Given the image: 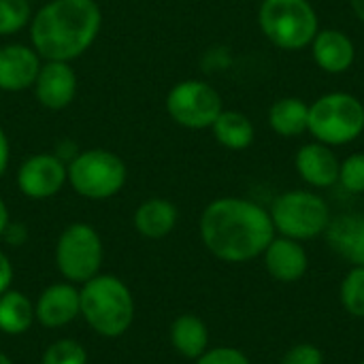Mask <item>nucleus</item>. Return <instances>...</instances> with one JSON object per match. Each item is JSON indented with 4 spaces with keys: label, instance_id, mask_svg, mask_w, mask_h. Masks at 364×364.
I'll use <instances>...</instances> for the list:
<instances>
[{
    "label": "nucleus",
    "instance_id": "obj_17",
    "mask_svg": "<svg viewBox=\"0 0 364 364\" xmlns=\"http://www.w3.org/2000/svg\"><path fill=\"white\" fill-rule=\"evenodd\" d=\"M79 314H81L79 292L68 284L49 286L38 296V303L34 309V316L47 328H60V326L73 322Z\"/></svg>",
    "mask_w": 364,
    "mask_h": 364
},
{
    "label": "nucleus",
    "instance_id": "obj_4",
    "mask_svg": "<svg viewBox=\"0 0 364 364\" xmlns=\"http://www.w3.org/2000/svg\"><path fill=\"white\" fill-rule=\"evenodd\" d=\"M258 26L262 34L284 51L309 47L320 30L318 13L309 0H262Z\"/></svg>",
    "mask_w": 364,
    "mask_h": 364
},
{
    "label": "nucleus",
    "instance_id": "obj_26",
    "mask_svg": "<svg viewBox=\"0 0 364 364\" xmlns=\"http://www.w3.org/2000/svg\"><path fill=\"white\" fill-rule=\"evenodd\" d=\"M337 183L352 194H364V154H352L339 164Z\"/></svg>",
    "mask_w": 364,
    "mask_h": 364
},
{
    "label": "nucleus",
    "instance_id": "obj_15",
    "mask_svg": "<svg viewBox=\"0 0 364 364\" xmlns=\"http://www.w3.org/2000/svg\"><path fill=\"white\" fill-rule=\"evenodd\" d=\"M333 252L352 267H364V213H341L324 232Z\"/></svg>",
    "mask_w": 364,
    "mask_h": 364
},
{
    "label": "nucleus",
    "instance_id": "obj_32",
    "mask_svg": "<svg viewBox=\"0 0 364 364\" xmlns=\"http://www.w3.org/2000/svg\"><path fill=\"white\" fill-rule=\"evenodd\" d=\"M350 6L356 13V17L364 23V0H350Z\"/></svg>",
    "mask_w": 364,
    "mask_h": 364
},
{
    "label": "nucleus",
    "instance_id": "obj_10",
    "mask_svg": "<svg viewBox=\"0 0 364 364\" xmlns=\"http://www.w3.org/2000/svg\"><path fill=\"white\" fill-rule=\"evenodd\" d=\"M68 179V166L55 154H36L28 158L17 171V186L21 194L34 200L58 194Z\"/></svg>",
    "mask_w": 364,
    "mask_h": 364
},
{
    "label": "nucleus",
    "instance_id": "obj_2",
    "mask_svg": "<svg viewBox=\"0 0 364 364\" xmlns=\"http://www.w3.org/2000/svg\"><path fill=\"white\" fill-rule=\"evenodd\" d=\"M102 26L96 0H51L30 21V41L43 60L70 62L85 53Z\"/></svg>",
    "mask_w": 364,
    "mask_h": 364
},
{
    "label": "nucleus",
    "instance_id": "obj_30",
    "mask_svg": "<svg viewBox=\"0 0 364 364\" xmlns=\"http://www.w3.org/2000/svg\"><path fill=\"white\" fill-rule=\"evenodd\" d=\"M9 158H11V147H9V139L4 134V130L0 128V175L6 171L9 166Z\"/></svg>",
    "mask_w": 364,
    "mask_h": 364
},
{
    "label": "nucleus",
    "instance_id": "obj_18",
    "mask_svg": "<svg viewBox=\"0 0 364 364\" xmlns=\"http://www.w3.org/2000/svg\"><path fill=\"white\" fill-rule=\"evenodd\" d=\"M177 207L166 198H149L134 213V228L147 239H162L177 224Z\"/></svg>",
    "mask_w": 364,
    "mask_h": 364
},
{
    "label": "nucleus",
    "instance_id": "obj_1",
    "mask_svg": "<svg viewBox=\"0 0 364 364\" xmlns=\"http://www.w3.org/2000/svg\"><path fill=\"white\" fill-rule=\"evenodd\" d=\"M273 237L271 213L247 198H218L200 215V239L224 262L241 264L262 256Z\"/></svg>",
    "mask_w": 364,
    "mask_h": 364
},
{
    "label": "nucleus",
    "instance_id": "obj_5",
    "mask_svg": "<svg viewBox=\"0 0 364 364\" xmlns=\"http://www.w3.org/2000/svg\"><path fill=\"white\" fill-rule=\"evenodd\" d=\"M307 132L328 147L348 145L364 132V105L348 92H331L309 105Z\"/></svg>",
    "mask_w": 364,
    "mask_h": 364
},
{
    "label": "nucleus",
    "instance_id": "obj_12",
    "mask_svg": "<svg viewBox=\"0 0 364 364\" xmlns=\"http://www.w3.org/2000/svg\"><path fill=\"white\" fill-rule=\"evenodd\" d=\"M43 58L28 45H4L0 47V90L23 92L34 85L36 75L43 66Z\"/></svg>",
    "mask_w": 364,
    "mask_h": 364
},
{
    "label": "nucleus",
    "instance_id": "obj_23",
    "mask_svg": "<svg viewBox=\"0 0 364 364\" xmlns=\"http://www.w3.org/2000/svg\"><path fill=\"white\" fill-rule=\"evenodd\" d=\"M343 309L352 318H364V267H352L339 288Z\"/></svg>",
    "mask_w": 364,
    "mask_h": 364
},
{
    "label": "nucleus",
    "instance_id": "obj_11",
    "mask_svg": "<svg viewBox=\"0 0 364 364\" xmlns=\"http://www.w3.org/2000/svg\"><path fill=\"white\" fill-rule=\"evenodd\" d=\"M32 87L36 100L45 109L62 111L73 102L77 94V75L70 68V62L45 60Z\"/></svg>",
    "mask_w": 364,
    "mask_h": 364
},
{
    "label": "nucleus",
    "instance_id": "obj_8",
    "mask_svg": "<svg viewBox=\"0 0 364 364\" xmlns=\"http://www.w3.org/2000/svg\"><path fill=\"white\" fill-rule=\"evenodd\" d=\"M55 262L68 282H90L102 264V241L87 224H70L58 239Z\"/></svg>",
    "mask_w": 364,
    "mask_h": 364
},
{
    "label": "nucleus",
    "instance_id": "obj_31",
    "mask_svg": "<svg viewBox=\"0 0 364 364\" xmlns=\"http://www.w3.org/2000/svg\"><path fill=\"white\" fill-rule=\"evenodd\" d=\"M9 226V211H6V205L4 200L0 198V237L4 235V228Z\"/></svg>",
    "mask_w": 364,
    "mask_h": 364
},
{
    "label": "nucleus",
    "instance_id": "obj_9",
    "mask_svg": "<svg viewBox=\"0 0 364 364\" xmlns=\"http://www.w3.org/2000/svg\"><path fill=\"white\" fill-rule=\"evenodd\" d=\"M166 111L179 126L203 130L213 126V122L224 111V107H222V96L213 85L198 79H188V81H179L168 92Z\"/></svg>",
    "mask_w": 364,
    "mask_h": 364
},
{
    "label": "nucleus",
    "instance_id": "obj_20",
    "mask_svg": "<svg viewBox=\"0 0 364 364\" xmlns=\"http://www.w3.org/2000/svg\"><path fill=\"white\" fill-rule=\"evenodd\" d=\"M171 343L186 358H200L209 350L207 324L192 314L179 316L171 326Z\"/></svg>",
    "mask_w": 364,
    "mask_h": 364
},
{
    "label": "nucleus",
    "instance_id": "obj_13",
    "mask_svg": "<svg viewBox=\"0 0 364 364\" xmlns=\"http://www.w3.org/2000/svg\"><path fill=\"white\" fill-rule=\"evenodd\" d=\"M267 273L282 284L301 282L309 269V256L301 241L288 237H273L269 247L262 254Z\"/></svg>",
    "mask_w": 364,
    "mask_h": 364
},
{
    "label": "nucleus",
    "instance_id": "obj_21",
    "mask_svg": "<svg viewBox=\"0 0 364 364\" xmlns=\"http://www.w3.org/2000/svg\"><path fill=\"white\" fill-rule=\"evenodd\" d=\"M215 141L232 151L247 149L254 143L256 130L252 119L241 111H222L211 126Z\"/></svg>",
    "mask_w": 364,
    "mask_h": 364
},
{
    "label": "nucleus",
    "instance_id": "obj_19",
    "mask_svg": "<svg viewBox=\"0 0 364 364\" xmlns=\"http://www.w3.org/2000/svg\"><path fill=\"white\" fill-rule=\"evenodd\" d=\"M269 126L275 134H279L284 139H294V136L307 132L309 105L294 96L275 100L269 109Z\"/></svg>",
    "mask_w": 364,
    "mask_h": 364
},
{
    "label": "nucleus",
    "instance_id": "obj_22",
    "mask_svg": "<svg viewBox=\"0 0 364 364\" xmlns=\"http://www.w3.org/2000/svg\"><path fill=\"white\" fill-rule=\"evenodd\" d=\"M34 307L21 292L0 294V331L6 335H21L32 326Z\"/></svg>",
    "mask_w": 364,
    "mask_h": 364
},
{
    "label": "nucleus",
    "instance_id": "obj_25",
    "mask_svg": "<svg viewBox=\"0 0 364 364\" xmlns=\"http://www.w3.org/2000/svg\"><path fill=\"white\" fill-rule=\"evenodd\" d=\"M87 363V354L83 350L81 343L73 341V339H62L51 343L45 354H43V363L41 364H85Z\"/></svg>",
    "mask_w": 364,
    "mask_h": 364
},
{
    "label": "nucleus",
    "instance_id": "obj_34",
    "mask_svg": "<svg viewBox=\"0 0 364 364\" xmlns=\"http://www.w3.org/2000/svg\"><path fill=\"white\" fill-rule=\"evenodd\" d=\"M358 364H364V360H360V363H358Z\"/></svg>",
    "mask_w": 364,
    "mask_h": 364
},
{
    "label": "nucleus",
    "instance_id": "obj_27",
    "mask_svg": "<svg viewBox=\"0 0 364 364\" xmlns=\"http://www.w3.org/2000/svg\"><path fill=\"white\" fill-rule=\"evenodd\" d=\"M279 364H324V354L314 343H296L282 356Z\"/></svg>",
    "mask_w": 364,
    "mask_h": 364
},
{
    "label": "nucleus",
    "instance_id": "obj_29",
    "mask_svg": "<svg viewBox=\"0 0 364 364\" xmlns=\"http://www.w3.org/2000/svg\"><path fill=\"white\" fill-rule=\"evenodd\" d=\"M13 279V267L9 262V258L0 252V294H4L11 286Z\"/></svg>",
    "mask_w": 364,
    "mask_h": 364
},
{
    "label": "nucleus",
    "instance_id": "obj_3",
    "mask_svg": "<svg viewBox=\"0 0 364 364\" xmlns=\"http://www.w3.org/2000/svg\"><path fill=\"white\" fill-rule=\"evenodd\" d=\"M81 316L102 337L124 335L134 318V301L124 282L113 275H96L79 292Z\"/></svg>",
    "mask_w": 364,
    "mask_h": 364
},
{
    "label": "nucleus",
    "instance_id": "obj_16",
    "mask_svg": "<svg viewBox=\"0 0 364 364\" xmlns=\"http://www.w3.org/2000/svg\"><path fill=\"white\" fill-rule=\"evenodd\" d=\"M311 53L316 64L331 75H341L352 68L356 60V47L352 38L341 30H318L311 41Z\"/></svg>",
    "mask_w": 364,
    "mask_h": 364
},
{
    "label": "nucleus",
    "instance_id": "obj_7",
    "mask_svg": "<svg viewBox=\"0 0 364 364\" xmlns=\"http://www.w3.org/2000/svg\"><path fill=\"white\" fill-rule=\"evenodd\" d=\"M68 181L77 194L90 200H105L124 188L126 164L109 149H85L70 160Z\"/></svg>",
    "mask_w": 364,
    "mask_h": 364
},
{
    "label": "nucleus",
    "instance_id": "obj_6",
    "mask_svg": "<svg viewBox=\"0 0 364 364\" xmlns=\"http://www.w3.org/2000/svg\"><path fill=\"white\" fill-rule=\"evenodd\" d=\"M269 213L275 232L301 243L324 235L333 220L328 203L311 190L284 192L273 200Z\"/></svg>",
    "mask_w": 364,
    "mask_h": 364
},
{
    "label": "nucleus",
    "instance_id": "obj_24",
    "mask_svg": "<svg viewBox=\"0 0 364 364\" xmlns=\"http://www.w3.org/2000/svg\"><path fill=\"white\" fill-rule=\"evenodd\" d=\"M32 21L30 0H0V36L19 32Z\"/></svg>",
    "mask_w": 364,
    "mask_h": 364
},
{
    "label": "nucleus",
    "instance_id": "obj_33",
    "mask_svg": "<svg viewBox=\"0 0 364 364\" xmlns=\"http://www.w3.org/2000/svg\"><path fill=\"white\" fill-rule=\"evenodd\" d=\"M0 364H13V363H11V360H9V358H6V356L0 352Z\"/></svg>",
    "mask_w": 364,
    "mask_h": 364
},
{
    "label": "nucleus",
    "instance_id": "obj_28",
    "mask_svg": "<svg viewBox=\"0 0 364 364\" xmlns=\"http://www.w3.org/2000/svg\"><path fill=\"white\" fill-rule=\"evenodd\" d=\"M196 364H252L250 358L237 350V348H213L207 350L200 358H196Z\"/></svg>",
    "mask_w": 364,
    "mask_h": 364
},
{
    "label": "nucleus",
    "instance_id": "obj_14",
    "mask_svg": "<svg viewBox=\"0 0 364 364\" xmlns=\"http://www.w3.org/2000/svg\"><path fill=\"white\" fill-rule=\"evenodd\" d=\"M339 158L324 143H307L296 151L294 166L311 188H333L339 181Z\"/></svg>",
    "mask_w": 364,
    "mask_h": 364
}]
</instances>
